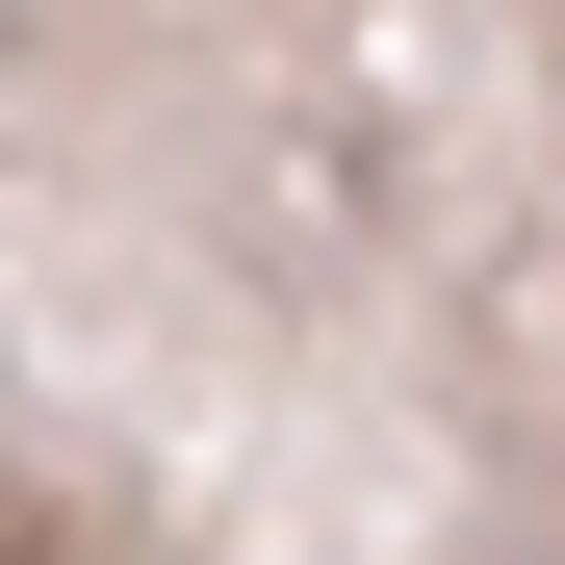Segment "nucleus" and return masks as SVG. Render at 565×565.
<instances>
[]
</instances>
